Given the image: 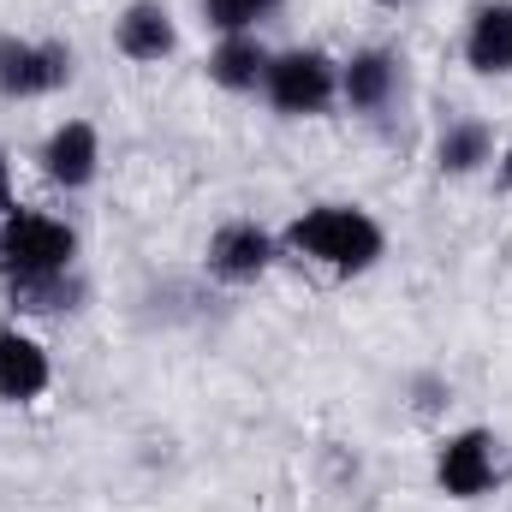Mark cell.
<instances>
[{"mask_svg":"<svg viewBox=\"0 0 512 512\" xmlns=\"http://www.w3.org/2000/svg\"><path fill=\"white\" fill-rule=\"evenodd\" d=\"M286 245L322 268H340V274H358L382 256V227L352 209V203H322V209H304L292 227H286Z\"/></svg>","mask_w":512,"mask_h":512,"instance_id":"obj_1","label":"cell"},{"mask_svg":"<svg viewBox=\"0 0 512 512\" xmlns=\"http://www.w3.org/2000/svg\"><path fill=\"white\" fill-rule=\"evenodd\" d=\"M78 256V233L54 215L36 209H12L0 221V274L6 280H30V274H60Z\"/></svg>","mask_w":512,"mask_h":512,"instance_id":"obj_2","label":"cell"},{"mask_svg":"<svg viewBox=\"0 0 512 512\" xmlns=\"http://www.w3.org/2000/svg\"><path fill=\"white\" fill-rule=\"evenodd\" d=\"M274 114H322L334 96H340V66L322 54V48H292V54H274L268 60V78H262Z\"/></svg>","mask_w":512,"mask_h":512,"instance_id":"obj_3","label":"cell"},{"mask_svg":"<svg viewBox=\"0 0 512 512\" xmlns=\"http://www.w3.org/2000/svg\"><path fill=\"white\" fill-rule=\"evenodd\" d=\"M72 78V48L66 42H24V36H0V96L6 102H30L48 96Z\"/></svg>","mask_w":512,"mask_h":512,"instance_id":"obj_4","label":"cell"},{"mask_svg":"<svg viewBox=\"0 0 512 512\" xmlns=\"http://www.w3.org/2000/svg\"><path fill=\"white\" fill-rule=\"evenodd\" d=\"M495 477H501V459H495V435H489V429H459V435H447V447H441V459H435V483H441L453 501L489 495Z\"/></svg>","mask_w":512,"mask_h":512,"instance_id":"obj_5","label":"cell"},{"mask_svg":"<svg viewBox=\"0 0 512 512\" xmlns=\"http://www.w3.org/2000/svg\"><path fill=\"white\" fill-rule=\"evenodd\" d=\"M96 167H102V137H96L90 120H66L42 143V173L54 185H66V191H84L96 179Z\"/></svg>","mask_w":512,"mask_h":512,"instance_id":"obj_6","label":"cell"},{"mask_svg":"<svg viewBox=\"0 0 512 512\" xmlns=\"http://www.w3.org/2000/svg\"><path fill=\"white\" fill-rule=\"evenodd\" d=\"M268 262H274V239H268L256 221H227V227L209 239V268H215L221 280H233V286L262 280Z\"/></svg>","mask_w":512,"mask_h":512,"instance_id":"obj_7","label":"cell"},{"mask_svg":"<svg viewBox=\"0 0 512 512\" xmlns=\"http://www.w3.org/2000/svg\"><path fill=\"white\" fill-rule=\"evenodd\" d=\"M465 60H471V72H483V78L512 72V0H489V6L471 12Z\"/></svg>","mask_w":512,"mask_h":512,"instance_id":"obj_8","label":"cell"},{"mask_svg":"<svg viewBox=\"0 0 512 512\" xmlns=\"http://www.w3.org/2000/svg\"><path fill=\"white\" fill-rule=\"evenodd\" d=\"M114 42H120L126 60H167L173 42H179L173 12L161 0H131L126 12H120V24H114Z\"/></svg>","mask_w":512,"mask_h":512,"instance_id":"obj_9","label":"cell"},{"mask_svg":"<svg viewBox=\"0 0 512 512\" xmlns=\"http://www.w3.org/2000/svg\"><path fill=\"white\" fill-rule=\"evenodd\" d=\"M393 90H399V60H393L387 48H364V54H352V60L340 66V96H346L358 114L387 108Z\"/></svg>","mask_w":512,"mask_h":512,"instance_id":"obj_10","label":"cell"},{"mask_svg":"<svg viewBox=\"0 0 512 512\" xmlns=\"http://www.w3.org/2000/svg\"><path fill=\"white\" fill-rule=\"evenodd\" d=\"M48 387V352L30 340V334H0V399L18 405V399H36Z\"/></svg>","mask_w":512,"mask_h":512,"instance_id":"obj_11","label":"cell"},{"mask_svg":"<svg viewBox=\"0 0 512 512\" xmlns=\"http://www.w3.org/2000/svg\"><path fill=\"white\" fill-rule=\"evenodd\" d=\"M268 48L256 42L251 30H239V36H221V48L209 54V78L221 84V90H256L262 78H268Z\"/></svg>","mask_w":512,"mask_h":512,"instance_id":"obj_12","label":"cell"},{"mask_svg":"<svg viewBox=\"0 0 512 512\" xmlns=\"http://www.w3.org/2000/svg\"><path fill=\"white\" fill-rule=\"evenodd\" d=\"M489 155H495V137H489L483 120H453V126L441 131V149H435L441 173H477Z\"/></svg>","mask_w":512,"mask_h":512,"instance_id":"obj_13","label":"cell"},{"mask_svg":"<svg viewBox=\"0 0 512 512\" xmlns=\"http://www.w3.org/2000/svg\"><path fill=\"white\" fill-rule=\"evenodd\" d=\"M12 286V304L18 310H30V316H54V310H72L78 304V280H72V268H60V274H30V280H6Z\"/></svg>","mask_w":512,"mask_h":512,"instance_id":"obj_14","label":"cell"},{"mask_svg":"<svg viewBox=\"0 0 512 512\" xmlns=\"http://www.w3.org/2000/svg\"><path fill=\"white\" fill-rule=\"evenodd\" d=\"M280 0H203V12H209V24H221L227 36H239V30H251L256 18H268Z\"/></svg>","mask_w":512,"mask_h":512,"instance_id":"obj_15","label":"cell"},{"mask_svg":"<svg viewBox=\"0 0 512 512\" xmlns=\"http://www.w3.org/2000/svg\"><path fill=\"white\" fill-rule=\"evenodd\" d=\"M0 215H12V167H6V155H0Z\"/></svg>","mask_w":512,"mask_h":512,"instance_id":"obj_16","label":"cell"},{"mask_svg":"<svg viewBox=\"0 0 512 512\" xmlns=\"http://www.w3.org/2000/svg\"><path fill=\"white\" fill-rule=\"evenodd\" d=\"M501 185L512 191V149H507V161H501Z\"/></svg>","mask_w":512,"mask_h":512,"instance_id":"obj_17","label":"cell"},{"mask_svg":"<svg viewBox=\"0 0 512 512\" xmlns=\"http://www.w3.org/2000/svg\"><path fill=\"white\" fill-rule=\"evenodd\" d=\"M382 6H405V0H382Z\"/></svg>","mask_w":512,"mask_h":512,"instance_id":"obj_18","label":"cell"}]
</instances>
